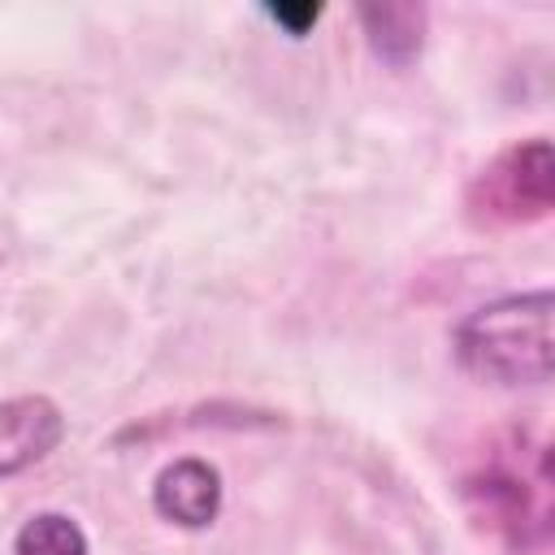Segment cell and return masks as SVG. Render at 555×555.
I'll return each mask as SVG.
<instances>
[{
    "label": "cell",
    "instance_id": "obj_6",
    "mask_svg": "<svg viewBox=\"0 0 555 555\" xmlns=\"http://www.w3.org/2000/svg\"><path fill=\"white\" fill-rule=\"evenodd\" d=\"M356 17H360V30H364V39H369V48H373L377 61H386L395 69H408L421 56L425 26H429L425 4L382 0V4H360Z\"/></svg>",
    "mask_w": 555,
    "mask_h": 555
},
{
    "label": "cell",
    "instance_id": "obj_1",
    "mask_svg": "<svg viewBox=\"0 0 555 555\" xmlns=\"http://www.w3.org/2000/svg\"><path fill=\"white\" fill-rule=\"evenodd\" d=\"M455 360L490 386L551 382V291H520L473 308L455 325Z\"/></svg>",
    "mask_w": 555,
    "mask_h": 555
},
{
    "label": "cell",
    "instance_id": "obj_7",
    "mask_svg": "<svg viewBox=\"0 0 555 555\" xmlns=\"http://www.w3.org/2000/svg\"><path fill=\"white\" fill-rule=\"evenodd\" d=\"M13 555H91L87 533L74 516L65 512H35L17 538H13Z\"/></svg>",
    "mask_w": 555,
    "mask_h": 555
},
{
    "label": "cell",
    "instance_id": "obj_8",
    "mask_svg": "<svg viewBox=\"0 0 555 555\" xmlns=\"http://www.w3.org/2000/svg\"><path fill=\"white\" fill-rule=\"evenodd\" d=\"M264 13H269L291 39H304V35L321 22V4H264Z\"/></svg>",
    "mask_w": 555,
    "mask_h": 555
},
{
    "label": "cell",
    "instance_id": "obj_5",
    "mask_svg": "<svg viewBox=\"0 0 555 555\" xmlns=\"http://www.w3.org/2000/svg\"><path fill=\"white\" fill-rule=\"evenodd\" d=\"M221 473L217 464L199 460V455H182L173 464H165L152 481V507L160 520L178 525V529H204L217 520L221 512Z\"/></svg>",
    "mask_w": 555,
    "mask_h": 555
},
{
    "label": "cell",
    "instance_id": "obj_3",
    "mask_svg": "<svg viewBox=\"0 0 555 555\" xmlns=\"http://www.w3.org/2000/svg\"><path fill=\"white\" fill-rule=\"evenodd\" d=\"M546 486L551 473H516L512 464H490L464 481V499L477 520H486L512 546H533L546 538Z\"/></svg>",
    "mask_w": 555,
    "mask_h": 555
},
{
    "label": "cell",
    "instance_id": "obj_2",
    "mask_svg": "<svg viewBox=\"0 0 555 555\" xmlns=\"http://www.w3.org/2000/svg\"><path fill=\"white\" fill-rule=\"evenodd\" d=\"M468 221L481 230L529 225L555 208V152L546 134L494 152L464 191Z\"/></svg>",
    "mask_w": 555,
    "mask_h": 555
},
{
    "label": "cell",
    "instance_id": "obj_4",
    "mask_svg": "<svg viewBox=\"0 0 555 555\" xmlns=\"http://www.w3.org/2000/svg\"><path fill=\"white\" fill-rule=\"evenodd\" d=\"M61 438H65V412L48 395L0 399V477L39 464L61 447Z\"/></svg>",
    "mask_w": 555,
    "mask_h": 555
}]
</instances>
